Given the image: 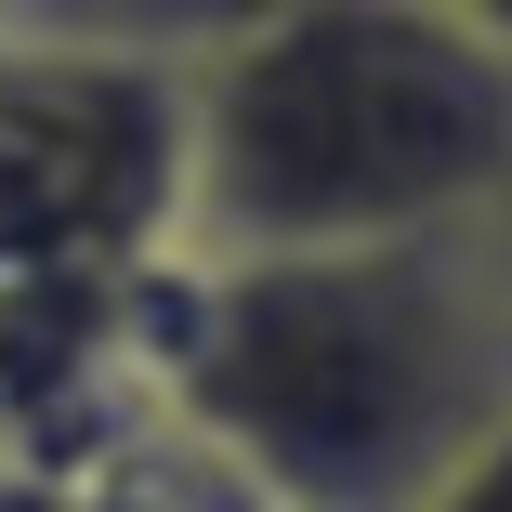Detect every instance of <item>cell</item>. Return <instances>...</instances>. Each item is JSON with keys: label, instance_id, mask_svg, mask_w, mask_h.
Instances as JSON below:
<instances>
[{"label": "cell", "instance_id": "4", "mask_svg": "<svg viewBox=\"0 0 512 512\" xmlns=\"http://www.w3.org/2000/svg\"><path fill=\"white\" fill-rule=\"evenodd\" d=\"M263 0H0V40H106V53H211Z\"/></svg>", "mask_w": 512, "mask_h": 512}, {"label": "cell", "instance_id": "2", "mask_svg": "<svg viewBox=\"0 0 512 512\" xmlns=\"http://www.w3.org/2000/svg\"><path fill=\"white\" fill-rule=\"evenodd\" d=\"M512 66L447 0H263L184 53L171 263H316L499 224Z\"/></svg>", "mask_w": 512, "mask_h": 512}, {"label": "cell", "instance_id": "6", "mask_svg": "<svg viewBox=\"0 0 512 512\" xmlns=\"http://www.w3.org/2000/svg\"><path fill=\"white\" fill-rule=\"evenodd\" d=\"M0 512H92L66 473H27V460H0Z\"/></svg>", "mask_w": 512, "mask_h": 512}, {"label": "cell", "instance_id": "3", "mask_svg": "<svg viewBox=\"0 0 512 512\" xmlns=\"http://www.w3.org/2000/svg\"><path fill=\"white\" fill-rule=\"evenodd\" d=\"M184 237V66L106 40H0V302L132 289Z\"/></svg>", "mask_w": 512, "mask_h": 512}, {"label": "cell", "instance_id": "7", "mask_svg": "<svg viewBox=\"0 0 512 512\" xmlns=\"http://www.w3.org/2000/svg\"><path fill=\"white\" fill-rule=\"evenodd\" d=\"M447 14H460V27H473V40H486V53L512 66V0H447Z\"/></svg>", "mask_w": 512, "mask_h": 512}, {"label": "cell", "instance_id": "5", "mask_svg": "<svg viewBox=\"0 0 512 512\" xmlns=\"http://www.w3.org/2000/svg\"><path fill=\"white\" fill-rule=\"evenodd\" d=\"M421 512H512V421H499V434H486V447H473V460L421 499Z\"/></svg>", "mask_w": 512, "mask_h": 512}, {"label": "cell", "instance_id": "8", "mask_svg": "<svg viewBox=\"0 0 512 512\" xmlns=\"http://www.w3.org/2000/svg\"><path fill=\"white\" fill-rule=\"evenodd\" d=\"M499 224H512V197H499Z\"/></svg>", "mask_w": 512, "mask_h": 512}, {"label": "cell", "instance_id": "1", "mask_svg": "<svg viewBox=\"0 0 512 512\" xmlns=\"http://www.w3.org/2000/svg\"><path fill=\"white\" fill-rule=\"evenodd\" d=\"M132 381L250 512H421L512 421V224L158 263L132 289Z\"/></svg>", "mask_w": 512, "mask_h": 512}]
</instances>
